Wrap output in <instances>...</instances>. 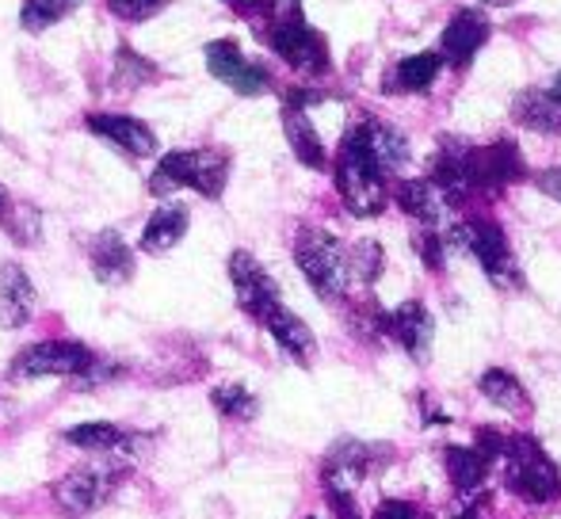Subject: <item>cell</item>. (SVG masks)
<instances>
[{
    "label": "cell",
    "mask_w": 561,
    "mask_h": 519,
    "mask_svg": "<svg viewBox=\"0 0 561 519\" xmlns=\"http://www.w3.org/2000/svg\"><path fill=\"white\" fill-rule=\"evenodd\" d=\"M333 176H336V192L344 199V207L352 210L355 218H375L382 215L386 207V176L382 169L370 157L367 141H363L359 123L347 127L344 141L336 149L333 161Z\"/></svg>",
    "instance_id": "cell-1"
},
{
    "label": "cell",
    "mask_w": 561,
    "mask_h": 519,
    "mask_svg": "<svg viewBox=\"0 0 561 519\" xmlns=\"http://www.w3.org/2000/svg\"><path fill=\"white\" fill-rule=\"evenodd\" d=\"M229 184V153L226 149H172L157 161L149 176V195H172L180 187H192L203 199H222Z\"/></svg>",
    "instance_id": "cell-2"
},
{
    "label": "cell",
    "mask_w": 561,
    "mask_h": 519,
    "mask_svg": "<svg viewBox=\"0 0 561 519\" xmlns=\"http://www.w3.org/2000/svg\"><path fill=\"white\" fill-rule=\"evenodd\" d=\"M126 474H130V466H126L123 459L100 454L96 462H81V466L66 470V474L54 482V500H58V508H66L69 516H92L112 505L115 493L123 489Z\"/></svg>",
    "instance_id": "cell-3"
},
{
    "label": "cell",
    "mask_w": 561,
    "mask_h": 519,
    "mask_svg": "<svg viewBox=\"0 0 561 519\" xmlns=\"http://www.w3.org/2000/svg\"><path fill=\"white\" fill-rule=\"evenodd\" d=\"M267 46L287 61L290 69L306 77H325L333 69V58H329V43L321 38L318 27H310L302 4L298 0H287V8H275L272 23H267Z\"/></svg>",
    "instance_id": "cell-4"
},
{
    "label": "cell",
    "mask_w": 561,
    "mask_h": 519,
    "mask_svg": "<svg viewBox=\"0 0 561 519\" xmlns=\"http://www.w3.org/2000/svg\"><path fill=\"white\" fill-rule=\"evenodd\" d=\"M295 264L306 275L313 290L329 302L347 295L352 287V264H347V249L340 245L336 233L318 230V226H306L295 238Z\"/></svg>",
    "instance_id": "cell-5"
},
{
    "label": "cell",
    "mask_w": 561,
    "mask_h": 519,
    "mask_svg": "<svg viewBox=\"0 0 561 519\" xmlns=\"http://www.w3.org/2000/svg\"><path fill=\"white\" fill-rule=\"evenodd\" d=\"M504 485L527 505H550L561 497V474L535 439L512 436L504 443Z\"/></svg>",
    "instance_id": "cell-6"
},
{
    "label": "cell",
    "mask_w": 561,
    "mask_h": 519,
    "mask_svg": "<svg viewBox=\"0 0 561 519\" xmlns=\"http://www.w3.org/2000/svg\"><path fill=\"white\" fill-rule=\"evenodd\" d=\"M444 245L458 249V253H470L485 267L493 287L516 290L519 282H524V275H519V267H516V256H512V249H508V238H504V230L496 222H485V218L458 222L444 238Z\"/></svg>",
    "instance_id": "cell-7"
},
{
    "label": "cell",
    "mask_w": 561,
    "mask_h": 519,
    "mask_svg": "<svg viewBox=\"0 0 561 519\" xmlns=\"http://www.w3.org/2000/svg\"><path fill=\"white\" fill-rule=\"evenodd\" d=\"M96 364V351L81 341H38L27 344L12 356L8 374L15 382H31V379H77L89 367Z\"/></svg>",
    "instance_id": "cell-8"
},
{
    "label": "cell",
    "mask_w": 561,
    "mask_h": 519,
    "mask_svg": "<svg viewBox=\"0 0 561 519\" xmlns=\"http://www.w3.org/2000/svg\"><path fill=\"white\" fill-rule=\"evenodd\" d=\"M229 282H233L237 305H241L252 321H264L275 305H283L275 279L249 249H233V253H229Z\"/></svg>",
    "instance_id": "cell-9"
},
{
    "label": "cell",
    "mask_w": 561,
    "mask_h": 519,
    "mask_svg": "<svg viewBox=\"0 0 561 519\" xmlns=\"http://www.w3.org/2000/svg\"><path fill=\"white\" fill-rule=\"evenodd\" d=\"M382 459H390V447L340 439V443H333V451L325 454V462H321V485H325V493H355L363 477L370 474V466Z\"/></svg>",
    "instance_id": "cell-10"
},
{
    "label": "cell",
    "mask_w": 561,
    "mask_h": 519,
    "mask_svg": "<svg viewBox=\"0 0 561 519\" xmlns=\"http://www.w3.org/2000/svg\"><path fill=\"white\" fill-rule=\"evenodd\" d=\"M207 69L215 81H222L226 89H233L237 96H260V92L272 89V73H267L260 61H249L241 54V46L233 38H218L207 43Z\"/></svg>",
    "instance_id": "cell-11"
},
{
    "label": "cell",
    "mask_w": 561,
    "mask_h": 519,
    "mask_svg": "<svg viewBox=\"0 0 561 519\" xmlns=\"http://www.w3.org/2000/svg\"><path fill=\"white\" fill-rule=\"evenodd\" d=\"M84 127L96 134V138L112 141L118 153L134 157V161H141V157H157V149H161V141H157V130L149 127V123H141L138 115L92 112L89 119H84Z\"/></svg>",
    "instance_id": "cell-12"
},
{
    "label": "cell",
    "mask_w": 561,
    "mask_h": 519,
    "mask_svg": "<svg viewBox=\"0 0 561 519\" xmlns=\"http://www.w3.org/2000/svg\"><path fill=\"white\" fill-rule=\"evenodd\" d=\"M527 176V164L519 157L516 141H493L470 153V187L473 192H501Z\"/></svg>",
    "instance_id": "cell-13"
},
{
    "label": "cell",
    "mask_w": 561,
    "mask_h": 519,
    "mask_svg": "<svg viewBox=\"0 0 561 519\" xmlns=\"http://www.w3.org/2000/svg\"><path fill=\"white\" fill-rule=\"evenodd\" d=\"M470 153L473 146L462 138H444L439 141V153L432 157V169H428V180L444 192V199L450 207L466 203L473 195L470 187Z\"/></svg>",
    "instance_id": "cell-14"
},
{
    "label": "cell",
    "mask_w": 561,
    "mask_h": 519,
    "mask_svg": "<svg viewBox=\"0 0 561 519\" xmlns=\"http://www.w3.org/2000/svg\"><path fill=\"white\" fill-rule=\"evenodd\" d=\"M35 282H31L27 267L15 264V260H0V328L12 333V328H23L31 318H35Z\"/></svg>",
    "instance_id": "cell-15"
},
{
    "label": "cell",
    "mask_w": 561,
    "mask_h": 519,
    "mask_svg": "<svg viewBox=\"0 0 561 519\" xmlns=\"http://www.w3.org/2000/svg\"><path fill=\"white\" fill-rule=\"evenodd\" d=\"M378 325H382V333H390L393 341H398L401 348L416 359V364H424V359H428L436 325H432V313L424 310V302L398 305L393 313H382V318H378Z\"/></svg>",
    "instance_id": "cell-16"
},
{
    "label": "cell",
    "mask_w": 561,
    "mask_h": 519,
    "mask_svg": "<svg viewBox=\"0 0 561 519\" xmlns=\"http://www.w3.org/2000/svg\"><path fill=\"white\" fill-rule=\"evenodd\" d=\"M89 267L104 287H123L134 279V249L126 245V238L118 230H100L89 241Z\"/></svg>",
    "instance_id": "cell-17"
},
{
    "label": "cell",
    "mask_w": 561,
    "mask_h": 519,
    "mask_svg": "<svg viewBox=\"0 0 561 519\" xmlns=\"http://www.w3.org/2000/svg\"><path fill=\"white\" fill-rule=\"evenodd\" d=\"M485 38H489V20L481 12H473V8H462L444 27V35H439V50H444L439 58H447L455 69H466L473 54L485 46Z\"/></svg>",
    "instance_id": "cell-18"
},
{
    "label": "cell",
    "mask_w": 561,
    "mask_h": 519,
    "mask_svg": "<svg viewBox=\"0 0 561 519\" xmlns=\"http://www.w3.org/2000/svg\"><path fill=\"white\" fill-rule=\"evenodd\" d=\"M260 325L267 328V336H272V341L279 344L295 364H302V367L313 364V356H318V341H313L310 325H306L298 313H290L287 305H275Z\"/></svg>",
    "instance_id": "cell-19"
},
{
    "label": "cell",
    "mask_w": 561,
    "mask_h": 519,
    "mask_svg": "<svg viewBox=\"0 0 561 519\" xmlns=\"http://www.w3.org/2000/svg\"><path fill=\"white\" fill-rule=\"evenodd\" d=\"M187 226H192V215H187V207H180V203H164V207H157L153 215L146 218L138 249H141V253H149V256L172 253V249L184 241Z\"/></svg>",
    "instance_id": "cell-20"
},
{
    "label": "cell",
    "mask_w": 561,
    "mask_h": 519,
    "mask_svg": "<svg viewBox=\"0 0 561 519\" xmlns=\"http://www.w3.org/2000/svg\"><path fill=\"white\" fill-rule=\"evenodd\" d=\"M363 130V141H367L370 157H375V164L382 169V176H398L401 169L409 164V141L405 134H401L393 123H382V119H363L359 123Z\"/></svg>",
    "instance_id": "cell-21"
},
{
    "label": "cell",
    "mask_w": 561,
    "mask_h": 519,
    "mask_svg": "<svg viewBox=\"0 0 561 519\" xmlns=\"http://www.w3.org/2000/svg\"><path fill=\"white\" fill-rule=\"evenodd\" d=\"M393 199H398V207L405 210L409 218L424 222L428 230H436V226L444 222V215H447V207H450V203L444 199V192H439V187L432 184L428 176H424V180H405V184H398Z\"/></svg>",
    "instance_id": "cell-22"
},
{
    "label": "cell",
    "mask_w": 561,
    "mask_h": 519,
    "mask_svg": "<svg viewBox=\"0 0 561 519\" xmlns=\"http://www.w3.org/2000/svg\"><path fill=\"white\" fill-rule=\"evenodd\" d=\"M512 115H516L519 127L539 130V134H561V96L554 89L550 92H519L516 104H512Z\"/></svg>",
    "instance_id": "cell-23"
},
{
    "label": "cell",
    "mask_w": 561,
    "mask_h": 519,
    "mask_svg": "<svg viewBox=\"0 0 561 519\" xmlns=\"http://www.w3.org/2000/svg\"><path fill=\"white\" fill-rule=\"evenodd\" d=\"M283 134H287L290 149H295V157L306 164V169H325L329 157H325V146H321V134L313 130L310 115L302 112V107H283Z\"/></svg>",
    "instance_id": "cell-24"
},
{
    "label": "cell",
    "mask_w": 561,
    "mask_h": 519,
    "mask_svg": "<svg viewBox=\"0 0 561 519\" xmlns=\"http://www.w3.org/2000/svg\"><path fill=\"white\" fill-rule=\"evenodd\" d=\"M444 466L450 474V482L458 485V493H478L481 482L489 477V466H493V459H489L485 451H478V447H447L444 451Z\"/></svg>",
    "instance_id": "cell-25"
},
{
    "label": "cell",
    "mask_w": 561,
    "mask_h": 519,
    "mask_svg": "<svg viewBox=\"0 0 561 519\" xmlns=\"http://www.w3.org/2000/svg\"><path fill=\"white\" fill-rule=\"evenodd\" d=\"M126 436H130V428H118V424H112V420H84V424H77V428L66 431V443L77 447V451L115 454Z\"/></svg>",
    "instance_id": "cell-26"
},
{
    "label": "cell",
    "mask_w": 561,
    "mask_h": 519,
    "mask_svg": "<svg viewBox=\"0 0 561 519\" xmlns=\"http://www.w3.org/2000/svg\"><path fill=\"white\" fill-rule=\"evenodd\" d=\"M161 77V69L153 66L149 58H141L134 46H118L115 58H112V89L118 92H138L141 84H153Z\"/></svg>",
    "instance_id": "cell-27"
},
{
    "label": "cell",
    "mask_w": 561,
    "mask_h": 519,
    "mask_svg": "<svg viewBox=\"0 0 561 519\" xmlns=\"http://www.w3.org/2000/svg\"><path fill=\"white\" fill-rule=\"evenodd\" d=\"M481 397L489 401V405L504 408V413H524L527 408V390L524 382L516 379V374L501 371V367H489L485 374H481Z\"/></svg>",
    "instance_id": "cell-28"
},
{
    "label": "cell",
    "mask_w": 561,
    "mask_h": 519,
    "mask_svg": "<svg viewBox=\"0 0 561 519\" xmlns=\"http://www.w3.org/2000/svg\"><path fill=\"white\" fill-rule=\"evenodd\" d=\"M439 69H444V58L432 50L413 54V58H401L393 66V89H405V92H428L436 84Z\"/></svg>",
    "instance_id": "cell-29"
},
{
    "label": "cell",
    "mask_w": 561,
    "mask_h": 519,
    "mask_svg": "<svg viewBox=\"0 0 561 519\" xmlns=\"http://www.w3.org/2000/svg\"><path fill=\"white\" fill-rule=\"evenodd\" d=\"M73 12H77V0H23L20 27L27 35H43V31H50L54 23H61Z\"/></svg>",
    "instance_id": "cell-30"
},
{
    "label": "cell",
    "mask_w": 561,
    "mask_h": 519,
    "mask_svg": "<svg viewBox=\"0 0 561 519\" xmlns=\"http://www.w3.org/2000/svg\"><path fill=\"white\" fill-rule=\"evenodd\" d=\"M210 405H215V413L226 416V420H252V416L260 413L256 393H252L249 387H241V382L215 387L210 390Z\"/></svg>",
    "instance_id": "cell-31"
},
{
    "label": "cell",
    "mask_w": 561,
    "mask_h": 519,
    "mask_svg": "<svg viewBox=\"0 0 561 519\" xmlns=\"http://www.w3.org/2000/svg\"><path fill=\"white\" fill-rule=\"evenodd\" d=\"M347 264H352V279L375 282L378 272H382V249L375 241H359L355 249H347Z\"/></svg>",
    "instance_id": "cell-32"
},
{
    "label": "cell",
    "mask_w": 561,
    "mask_h": 519,
    "mask_svg": "<svg viewBox=\"0 0 561 519\" xmlns=\"http://www.w3.org/2000/svg\"><path fill=\"white\" fill-rule=\"evenodd\" d=\"M172 0H107V12L123 23H149L153 15H161Z\"/></svg>",
    "instance_id": "cell-33"
},
{
    "label": "cell",
    "mask_w": 561,
    "mask_h": 519,
    "mask_svg": "<svg viewBox=\"0 0 561 519\" xmlns=\"http://www.w3.org/2000/svg\"><path fill=\"white\" fill-rule=\"evenodd\" d=\"M413 249L416 253H421V260L424 264L432 267V272H436L439 264H444V256H447V245H444V238H439L436 230H428V226H424L421 233H416L413 238Z\"/></svg>",
    "instance_id": "cell-34"
},
{
    "label": "cell",
    "mask_w": 561,
    "mask_h": 519,
    "mask_svg": "<svg viewBox=\"0 0 561 519\" xmlns=\"http://www.w3.org/2000/svg\"><path fill=\"white\" fill-rule=\"evenodd\" d=\"M375 519H421V512H416V505H409V500H382Z\"/></svg>",
    "instance_id": "cell-35"
},
{
    "label": "cell",
    "mask_w": 561,
    "mask_h": 519,
    "mask_svg": "<svg viewBox=\"0 0 561 519\" xmlns=\"http://www.w3.org/2000/svg\"><path fill=\"white\" fill-rule=\"evenodd\" d=\"M325 497L336 519H363L359 508H355V493H325Z\"/></svg>",
    "instance_id": "cell-36"
},
{
    "label": "cell",
    "mask_w": 561,
    "mask_h": 519,
    "mask_svg": "<svg viewBox=\"0 0 561 519\" xmlns=\"http://www.w3.org/2000/svg\"><path fill=\"white\" fill-rule=\"evenodd\" d=\"M535 187H539L547 199H554V203H561V169H547V172H539L535 176Z\"/></svg>",
    "instance_id": "cell-37"
},
{
    "label": "cell",
    "mask_w": 561,
    "mask_h": 519,
    "mask_svg": "<svg viewBox=\"0 0 561 519\" xmlns=\"http://www.w3.org/2000/svg\"><path fill=\"white\" fill-rule=\"evenodd\" d=\"M8 215H12V195H8V187L0 184V222H4Z\"/></svg>",
    "instance_id": "cell-38"
},
{
    "label": "cell",
    "mask_w": 561,
    "mask_h": 519,
    "mask_svg": "<svg viewBox=\"0 0 561 519\" xmlns=\"http://www.w3.org/2000/svg\"><path fill=\"white\" fill-rule=\"evenodd\" d=\"M485 4H516V0H485Z\"/></svg>",
    "instance_id": "cell-39"
},
{
    "label": "cell",
    "mask_w": 561,
    "mask_h": 519,
    "mask_svg": "<svg viewBox=\"0 0 561 519\" xmlns=\"http://www.w3.org/2000/svg\"><path fill=\"white\" fill-rule=\"evenodd\" d=\"M554 92H558V96H561V73L554 77Z\"/></svg>",
    "instance_id": "cell-40"
},
{
    "label": "cell",
    "mask_w": 561,
    "mask_h": 519,
    "mask_svg": "<svg viewBox=\"0 0 561 519\" xmlns=\"http://www.w3.org/2000/svg\"><path fill=\"white\" fill-rule=\"evenodd\" d=\"M306 519H313V516H306Z\"/></svg>",
    "instance_id": "cell-41"
}]
</instances>
